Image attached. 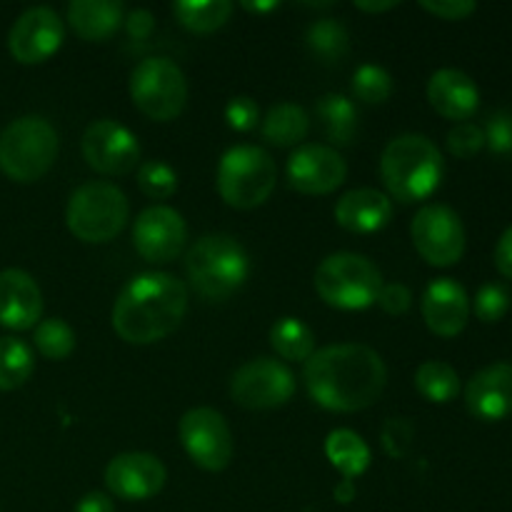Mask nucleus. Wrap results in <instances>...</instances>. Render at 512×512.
Masks as SVG:
<instances>
[{
	"mask_svg": "<svg viewBox=\"0 0 512 512\" xmlns=\"http://www.w3.org/2000/svg\"><path fill=\"white\" fill-rule=\"evenodd\" d=\"M355 8L365 10V13H385V10L398 8V0H388V3H363V0H358Z\"/></svg>",
	"mask_w": 512,
	"mask_h": 512,
	"instance_id": "45",
	"label": "nucleus"
},
{
	"mask_svg": "<svg viewBox=\"0 0 512 512\" xmlns=\"http://www.w3.org/2000/svg\"><path fill=\"white\" fill-rule=\"evenodd\" d=\"M310 130V115L295 103H278L263 120V138L275 148L300 145Z\"/></svg>",
	"mask_w": 512,
	"mask_h": 512,
	"instance_id": "25",
	"label": "nucleus"
},
{
	"mask_svg": "<svg viewBox=\"0 0 512 512\" xmlns=\"http://www.w3.org/2000/svg\"><path fill=\"white\" fill-rule=\"evenodd\" d=\"M510 290L500 283H488L475 295V315L483 323H498L510 310Z\"/></svg>",
	"mask_w": 512,
	"mask_h": 512,
	"instance_id": "35",
	"label": "nucleus"
},
{
	"mask_svg": "<svg viewBox=\"0 0 512 512\" xmlns=\"http://www.w3.org/2000/svg\"><path fill=\"white\" fill-rule=\"evenodd\" d=\"M415 388L430 403H450L460 393V375L453 365L443 360H425L415 370Z\"/></svg>",
	"mask_w": 512,
	"mask_h": 512,
	"instance_id": "29",
	"label": "nucleus"
},
{
	"mask_svg": "<svg viewBox=\"0 0 512 512\" xmlns=\"http://www.w3.org/2000/svg\"><path fill=\"white\" fill-rule=\"evenodd\" d=\"M83 158L95 173L125 175L138 165L140 143L125 125L95 120L83 133Z\"/></svg>",
	"mask_w": 512,
	"mask_h": 512,
	"instance_id": "13",
	"label": "nucleus"
},
{
	"mask_svg": "<svg viewBox=\"0 0 512 512\" xmlns=\"http://www.w3.org/2000/svg\"><path fill=\"white\" fill-rule=\"evenodd\" d=\"M485 145L493 153L508 155L512 153V110H495L485 123Z\"/></svg>",
	"mask_w": 512,
	"mask_h": 512,
	"instance_id": "38",
	"label": "nucleus"
},
{
	"mask_svg": "<svg viewBox=\"0 0 512 512\" xmlns=\"http://www.w3.org/2000/svg\"><path fill=\"white\" fill-rule=\"evenodd\" d=\"M443 155L438 145L420 133H405L390 140L380 158V175L400 203H418L430 198L443 180Z\"/></svg>",
	"mask_w": 512,
	"mask_h": 512,
	"instance_id": "3",
	"label": "nucleus"
},
{
	"mask_svg": "<svg viewBox=\"0 0 512 512\" xmlns=\"http://www.w3.org/2000/svg\"><path fill=\"white\" fill-rule=\"evenodd\" d=\"M428 100L443 118L465 123L478 110L480 90L463 70L440 68L428 80Z\"/></svg>",
	"mask_w": 512,
	"mask_h": 512,
	"instance_id": "21",
	"label": "nucleus"
},
{
	"mask_svg": "<svg viewBox=\"0 0 512 512\" xmlns=\"http://www.w3.org/2000/svg\"><path fill=\"white\" fill-rule=\"evenodd\" d=\"M390 218H393V200L375 188L350 190L335 205V220L340 228L358 235L378 233L390 223Z\"/></svg>",
	"mask_w": 512,
	"mask_h": 512,
	"instance_id": "22",
	"label": "nucleus"
},
{
	"mask_svg": "<svg viewBox=\"0 0 512 512\" xmlns=\"http://www.w3.org/2000/svg\"><path fill=\"white\" fill-rule=\"evenodd\" d=\"M485 148V133L475 123H458L448 133V150L455 158H473L475 153Z\"/></svg>",
	"mask_w": 512,
	"mask_h": 512,
	"instance_id": "37",
	"label": "nucleus"
},
{
	"mask_svg": "<svg viewBox=\"0 0 512 512\" xmlns=\"http://www.w3.org/2000/svg\"><path fill=\"white\" fill-rule=\"evenodd\" d=\"M188 288L170 273H143L120 290L113 305V330L130 345L168 338L183 323Z\"/></svg>",
	"mask_w": 512,
	"mask_h": 512,
	"instance_id": "2",
	"label": "nucleus"
},
{
	"mask_svg": "<svg viewBox=\"0 0 512 512\" xmlns=\"http://www.w3.org/2000/svg\"><path fill=\"white\" fill-rule=\"evenodd\" d=\"M353 93L363 103H385L393 95V78L380 65H360L353 75Z\"/></svg>",
	"mask_w": 512,
	"mask_h": 512,
	"instance_id": "33",
	"label": "nucleus"
},
{
	"mask_svg": "<svg viewBox=\"0 0 512 512\" xmlns=\"http://www.w3.org/2000/svg\"><path fill=\"white\" fill-rule=\"evenodd\" d=\"M225 120H228L230 128L238 130V133H250V130L260 123L258 103H255L253 98H248V95H238V98L230 100L228 108H225Z\"/></svg>",
	"mask_w": 512,
	"mask_h": 512,
	"instance_id": "39",
	"label": "nucleus"
},
{
	"mask_svg": "<svg viewBox=\"0 0 512 512\" xmlns=\"http://www.w3.org/2000/svg\"><path fill=\"white\" fill-rule=\"evenodd\" d=\"M35 370L33 350L18 338H0V390H15L30 380Z\"/></svg>",
	"mask_w": 512,
	"mask_h": 512,
	"instance_id": "31",
	"label": "nucleus"
},
{
	"mask_svg": "<svg viewBox=\"0 0 512 512\" xmlns=\"http://www.w3.org/2000/svg\"><path fill=\"white\" fill-rule=\"evenodd\" d=\"M43 315V295L33 275L8 268L0 273V325L10 330H30Z\"/></svg>",
	"mask_w": 512,
	"mask_h": 512,
	"instance_id": "20",
	"label": "nucleus"
},
{
	"mask_svg": "<svg viewBox=\"0 0 512 512\" xmlns=\"http://www.w3.org/2000/svg\"><path fill=\"white\" fill-rule=\"evenodd\" d=\"M180 443L198 468L220 473L233 460V433L218 410L193 408L180 418Z\"/></svg>",
	"mask_w": 512,
	"mask_h": 512,
	"instance_id": "12",
	"label": "nucleus"
},
{
	"mask_svg": "<svg viewBox=\"0 0 512 512\" xmlns=\"http://www.w3.org/2000/svg\"><path fill=\"white\" fill-rule=\"evenodd\" d=\"M420 8L433 13L435 18L443 20H463L468 18L470 13L478 10V3L475 0H423Z\"/></svg>",
	"mask_w": 512,
	"mask_h": 512,
	"instance_id": "40",
	"label": "nucleus"
},
{
	"mask_svg": "<svg viewBox=\"0 0 512 512\" xmlns=\"http://www.w3.org/2000/svg\"><path fill=\"white\" fill-rule=\"evenodd\" d=\"M295 393V375L283 360L255 358L240 365L230 380V395L240 408L275 410L283 408Z\"/></svg>",
	"mask_w": 512,
	"mask_h": 512,
	"instance_id": "11",
	"label": "nucleus"
},
{
	"mask_svg": "<svg viewBox=\"0 0 512 512\" xmlns=\"http://www.w3.org/2000/svg\"><path fill=\"white\" fill-rule=\"evenodd\" d=\"M73 512H115V505L113 500H110V495L93 490V493L83 495V498L78 500Z\"/></svg>",
	"mask_w": 512,
	"mask_h": 512,
	"instance_id": "44",
	"label": "nucleus"
},
{
	"mask_svg": "<svg viewBox=\"0 0 512 512\" xmlns=\"http://www.w3.org/2000/svg\"><path fill=\"white\" fill-rule=\"evenodd\" d=\"M305 43H308L310 53L318 55L323 63L335 65L348 55L350 35L343 23L333 18H320L305 33Z\"/></svg>",
	"mask_w": 512,
	"mask_h": 512,
	"instance_id": "30",
	"label": "nucleus"
},
{
	"mask_svg": "<svg viewBox=\"0 0 512 512\" xmlns=\"http://www.w3.org/2000/svg\"><path fill=\"white\" fill-rule=\"evenodd\" d=\"M138 185L148 198L168 200L178 190V173L163 160H148L140 165Z\"/></svg>",
	"mask_w": 512,
	"mask_h": 512,
	"instance_id": "34",
	"label": "nucleus"
},
{
	"mask_svg": "<svg viewBox=\"0 0 512 512\" xmlns=\"http://www.w3.org/2000/svg\"><path fill=\"white\" fill-rule=\"evenodd\" d=\"M125 28H128L130 38L145 40L150 33H153V28H155L153 13H150V10H145V8L130 10V13L125 15Z\"/></svg>",
	"mask_w": 512,
	"mask_h": 512,
	"instance_id": "42",
	"label": "nucleus"
},
{
	"mask_svg": "<svg viewBox=\"0 0 512 512\" xmlns=\"http://www.w3.org/2000/svg\"><path fill=\"white\" fill-rule=\"evenodd\" d=\"M185 273L200 298L220 303L243 288L250 260L233 235H203L185 255Z\"/></svg>",
	"mask_w": 512,
	"mask_h": 512,
	"instance_id": "4",
	"label": "nucleus"
},
{
	"mask_svg": "<svg viewBox=\"0 0 512 512\" xmlns=\"http://www.w3.org/2000/svg\"><path fill=\"white\" fill-rule=\"evenodd\" d=\"M188 225L183 215L168 205H153L135 220L133 245L148 263H173L185 248Z\"/></svg>",
	"mask_w": 512,
	"mask_h": 512,
	"instance_id": "14",
	"label": "nucleus"
},
{
	"mask_svg": "<svg viewBox=\"0 0 512 512\" xmlns=\"http://www.w3.org/2000/svg\"><path fill=\"white\" fill-rule=\"evenodd\" d=\"M68 23L80 40L105 43L125 23V8L118 0H73L68 5Z\"/></svg>",
	"mask_w": 512,
	"mask_h": 512,
	"instance_id": "23",
	"label": "nucleus"
},
{
	"mask_svg": "<svg viewBox=\"0 0 512 512\" xmlns=\"http://www.w3.org/2000/svg\"><path fill=\"white\" fill-rule=\"evenodd\" d=\"M348 163L330 145H298L288 158L290 188L303 195H328L345 183Z\"/></svg>",
	"mask_w": 512,
	"mask_h": 512,
	"instance_id": "15",
	"label": "nucleus"
},
{
	"mask_svg": "<svg viewBox=\"0 0 512 512\" xmlns=\"http://www.w3.org/2000/svg\"><path fill=\"white\" fill-rule=\"evenodd\" d=\"M130 98L150 120L168 123L188 103V80L170 58H145L130 73Z\"/></svg>",
	"mask_w": 512,
	"mask_h": 512,
	"instance_id": "9",
	"label": "nucleus"
},
{
	"mask_svg": "<svg viewBox=\"0 0 512 512\" xmlns=\"http://www.w3.org/2000/svg\"><path fill=\"white\" fill-rule=\"evenodd\" d=\"M495 268L500 270V275L512 280V225L500 235L498 245H495Z\"/></svg>",
	"mask_w": 512,
	"mask_h": 512,
	"instance_id": "43",
	"label": "nucleus"
},
{
	"mask_svg": "<svg viewBox=\"0 0 512 512\" xmlns=\"http://www.w3.org/2000/svg\"><path fill=\"white\" fill-rule=\"evenodd\" d=\"M325 455L343 473L348 483H353L358 475H363L370 465V448L365 440L353 430H333L325 440Z\"/></svg>",
	"mask_w": 512,
	"mask_h": 512,
	"instance_id": "26",
	"label": "nucleus"
},
{
	"mask_svg": "<svg viewBox=\"0 0 512 512\" xmlns=\"http://www.w3.org/2000/svg\"><path fill=\"white\" fill-rule=\"evenodd\" d=\"M375 303L388 315H403L408 313L410 303H413V295H410V290L403 283H390L380 288V295Z\"/></svg>",
	"mask_w": 512,
	"mask_h": 512,
	"instance_id": "41",
	"label": "nucleus"
},
{
	"mask_svg": "<svg viewBox=\"0 0 512 512\" xmlns=\"http://www.w3.org/2000/svg\"><path fill=\"white\" fill-rule=\"evenodd\" d=\"M168 470L150 453H120L105 468V485L120 500L140 503L165 488Z\"/></svg>",
	"mask_w": 512,
	"mask_h": 512,
	"instance_id": "17",
	"label": "nucleus"
},
{
	"mask_svg": "<svg viewBox=\"0 0 512 512\" xmlns=\"http://www.w3.org/2000/svg\"><path fill=\"white\" fill-rule=\"evenodd\" d=\"M320 128L333 145H353L358 135V110L345 95L328 93L315 105Z\"/></svg>",
	"mask_w": 512,
	"mask_h": 512,
	"instance_id": "24",
	"label": "nucleus"
},
{
	"mask_svg": "<svg viewBox=\"0 0 512 512\" xmlns=\"http://www.w3.org/2000/svg\"><path fill=\"white\" fill-rule=\"evenodd\" d=\"M423 318L430 333L440 338L463 333L470 318V298L463 285L453 278H435L423 293Z\"/></svg>",
	"mask_w": 512,
	"mask_h": 512,
	"instance_id": "18",
	"label": "nucleus"
},
{
	"mask_svg": "<svg viewBox=\"0 0 512 512\" xmlns=\"http://www.w3.org/2000/svg\"><path fill=\"white\" fill-rule=\"evenodd\" d=\"M275 183H278L275 160L258 145H235L220 158L218 193L230 208H258L273 195Z\"/></svg>",
	"mask_w": 512,
	"mask_h": 512,
	"instance_id": "8",
	"label": "nucleus"
},
{
	"mask_svg": "<svg viewBox=\"0 0 512 512\" xmlns=\"http://www.w3.org/2000/svg\"><path fill=\"white\" fill-rule=\"evenodd\" d=\"M380 440H383V448L390 458H405L410 453V448H413L415 440L413 423L408 418H390L383 425Z\"/></svg>",
	"mask_w": 512,
	"mask_h": 512,
	"instance_id": "36",
	"label": "nucleus"
},
{
	"mask_svg": "<svg viewBox=\"0 0 512 512\" xmlns=\"http://www.w3.org/2000/svg\"><path fill=\"white\" fill-rule=\"evenodd\" d=\"M308 395L333 413H358L378 403L388 385V368L373 348L360 343L325 345L303 368Z\"/></svg>",
	"mask_w": 512,
	"mask_h": 512,
	"instance_id": "1",
	"label": "nucleus"
},
{
	"mask_svg": "<svg viewBox=\"0 0 512 512\" xmlns=\"http://www.w3.org/2000/svg\"><path fill=\"white\" fill-rule=\"evenodd\" d=\"M353 493H355L353 483H348V480H343V485H340V488H338V495H340V498H343V503H348V500L353 498Z\"/></svg>",
	"mask_w": 512,
	"mask_h": 512,
	"instance_id": "47",
	"label": "nucleus"
},
{
	"mask_svg": "<svg viewBox=\"0 0 512 512\" xmlns=\"http://www.w3.org/2000/svg\"><path fill=\"white\" fill-rule=\"evenodd\" d=\"M65 28L60 15L53 8H30L20 15L13 23L8 35V48L18 63L23 65H35L48 60L50 55L58 53V48L63 45Z\"/></svg>",
	"mask_w": 512,
	"mask_h": 512,
	"instance_id": "16",
	"label": "nucleus"
},
{
	"mask_svg": "<svg viewBox=\"0 0 512 512\" xmlns=\"http://www.w3.org/2000/svg\"><path fill=\"white\" fill-rule=\"evenodd\" d=\"M410 238L425 263L435 268L455 265L465 253V228L460 215L448 205H425L410 223Z\"/></svg>",
	"mask_w": 512,
	"mask_h": 512,
	"instance_id": "10",
	"label": "nucleus"
},
{
	"mask_svg": "<svg viewBox=\"0 0 512 512\" xmlns=\"http://www.w3.org/2000/svg\"><path fill=\"white\" fill-rule=\"evenodd\" d=\"M130 203L123 190L105 180H93L73 190L65 208L68 230L83 243H110L125 228Z\"/></svg>",
	"mask_w": 512,
	"mask_h": 512,
	"instance_id": "6",
	"label": "nucleus"
},
{
	"mask_svg": "<svg viewBox=\"0 0 512 512\" xmlns=\"http://www.w3.org/2000/svg\"><path fill=\"white\" fill-rule=\"evenodd\" d=\"M465 405L485 423L512 415V363H493L478 370L465 385Z\"/></svg>",
	"mask_w": 512,
	"mask_h": 512,
	"instance_id": "19",
	"label": "nucleus"
},
{
	"mask_svg": "<svg viewBox=\"0 0 512 512\" xmlns=\"http://www.w3.org/2000/svg\"><path fill=\"white\" fill-rule=\"evenodd\" d=\"M313 283L330 308L365 310L378 300L383 273L365 255L333 253L318 265Z\"/></svg>",
	"mask_w": 512,
	"mask_h": 512,
	"instance_id": "7",
	"label": "nucleus"
},
{
	"mask_svg": "<svg viewBox=\"0 0 512 512\" xmlns=\"http://www.w3.org/2000/svg\"><path fill=\"white\" fill-rule=\"evenodd\" d=\"M243 8L250 10V13H265V10L278 8V3H243Z\"/></svg>",
	"mask_w": 512,
	"mask_h": 512,
	"instance_id": "46",
	"label": "nucleus"
},
{
	"mask_svg": "<svg viewBox=\"0 0 512 512\" xmlns=\"http://www.w3.org/2000/svg\"><path fill=\"white\" fill-rule=\"evenodd\" d=\"M270 345L283 360L305 363L315 353V333L298 318H280L270 328Z\"/></svg>",
	"mask_w": 512,
	"mask_h": 512,
	"instance_id": "28",
	"label": "nucleus"
},
{
	"mask_svg": "<svg viewBox=\"0 0 512 512\" xmlns=\"http://www.w3.org/2000/svg\"><path fill=\"white\" fill-rule=\"evenodd\" d=\"M173 13L183 28L193 33H213L228 23L233 15V3L230 0H180L173 5Z\"/></svg>",
	"mask_w": 512,
	"mask_h": 512,
	"instance_id": "27",
	"label": "nucleus"
},
{
	"mask_svg": "<svg viewBox=\"0 0 512 512\" xmlns=\"http://www.w3.org/2000/svg\"><path fill=\"white\" fill-rule=\"evenodd\" d=\"M35 348L48 360H65L75 350V333L65 320L50 318L35 325Z\"/></svg>",
	"mask_w": 512,
	"mask_h": 512,
	"instance_id": "32",
	"label": "nucleus"
},
{
	"mask_svg": "<svg viewBox=\"0 0 512 512\" xmlns=\"http://www.w3.org/2000/svg\"><path fill=\"white\" fill-rule=\"evenodd\" d=\"M58 158V133L43 115H23L0 133V170L15 183H35Z\"/></svg>",
	"mask_w": 512,
	"mask_h": 512,
	"instance_id": "5",
	"label": "nucleus"
}]
</instances>
